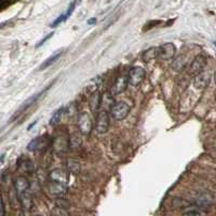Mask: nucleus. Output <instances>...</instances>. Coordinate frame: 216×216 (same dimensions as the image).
I'll return each instance as SVG.
<instances>
[{
    "mask_svg": "<svg viewBox=\"0 0 216 216\" xmlns=\"http://www.w3.org/2000/svg\"><path fill=\"white\" fill-rule=\"evenodd\" d=\"M110 117L115 121H121L128 117L130 112V106L126 102H117L110 107Z\"/></svg>",
    "mask_w": 216,
    "mask_h": 216,
    "instance_id": "1",
    "label": "nucleus"
},
{
    "mask_svg": "<svg viewBox=\"0 0 216 216\" xmlns=\"http://www.w3.org/2000/svg\"><path fill=\"white\" fill-rule=\"evenodd\" d=\"M78 130L81 134L89 135L93 130V122L86 112H80L78 115V121H77Z\"/></svg>",
    "mask_w": 216,
    "mask_h": 216,
    "instance_id": "2",
    "label": "nucleus"
},
{
    "mask_svg": "<svg viewBox=\"0 0 216 216\" xmlns=\"http://www.w3.org/2000/svg\"><path fill=\"white\" fill-rule=\"evenodd\" d=\"M109 129V116L106 110H101L97 112L95 120V131L98 134H104Z\"/></svg>",
    "mask_w": 216,
    "mask_h": 216,
    "instance_id": "3",
    "label": "nucleus"
},
{
    "mask_svg": "<svg viewBox=\"0 0 216 216\" xmlns=\"http://www.w3.org/2000/svg\"><path fill=\"white\" fill-rule=\"evenodd\" d=\"M146 71L143 67H133L129 72V83L133 86H137L138 84L142 83V81L144 80Z\"/></svg>",
    "mask_w": 216,
    "mask_h": 216,
    "instance_id": "4",
    "label": "nucleus"
},
{
    "mask_svg": "<svg viewBox=\"0 0 216 216\" xmlns=\"http://www.w3.org/2000/svg\"><path fill=\"white\" fill-rule=\"evenodd\" d=\"M175 54H176V47L171 42H167L159 48V58L162 60H173Z\"/></svg>",
    "mask_w": 216,
    "mask_h": 216,
    "instance_id": "5",
    "label": "nucleus"
},
{
    "mask_svg": "<svg viewBox=\"0 0 216 216\" xmlns=\"http://www.w3.org/2000/svg\"><path fill=\"white\" fill-rule=\"evenodd\" d=\"M129 77L126 76H120L116 79V81L114 82V84L112 86V90L110 93L112 95H119V94L123 93L126 90L129 86Z\"/></svg>",
    "mask_w": 216,
    "mask_h": 216,
    "instance_id": "6",
    "label": "nucleus"
},
{
    "mask_svg": "<svg viewBox=\"0 0 216 216\" xmlns=\"http://www.w3.org/2000/svg\"><path fill=\"white\" fill-rule=\"evenodd\" d=\"M211 82V75L207 71H201L197 74L193 78V86L199 90L205 89Z\"/></svg>",
    "mask_w": 216,
    "mask_h": 216,
    "instance_id": "7",
    "label": "nucleus"
},
{
    "mask_svg": "<svg viewBox=\"0 0 216 216\" xmlns=\"http://www.w3.org/2000/svg\"><path fill=\"white\" fill-rule=\"evenodd\" d=\"M205 65H207V60L203 56H197L195 60L191 62L190 66H189V72L191 75H197L199 72L203 71Z\"/></svg>",
    "mask_w": 216,
    "mask_h": 216,
    "instance_id": "8",
    "label": "nucleus"
},
{
    "mask_svg": "<svg viewBox=\"0 0 216 216\" xmlns=\"http://www.w3.org/2000/svg\"><path fill=\"white\" fill-rule=\"evenodd\" d=\"M14 188L17 195L29 191V181L25 176H19L14 181Z\"/></svg>",
    "mask_w": 216,
    "mask_h": 216,
    "instance_id": "9",
    "label": "nucleus"
},
{
    "mask_svg": "<svg viewBox=\"0 0 216 216\" xmlns=\"http://www.w3.org/2000/svg\"><path fill=\"white\" fill-rule=\"evenodd\" d=\"M50 192L55 197H63L66 192L65 184L60 183V181H51V185H50Z\"/></svg>",
    "mask_w": 216,
    "mask_h": 216,
    "instance_id": "10",
    "label": "nucleus"
},
{
    "mask_svg": "<svg viewBox=\"0 0 216 216\" xmlns=\"http://www.w3.org/2000/svg\"><path fill=\"white\" fill-rule=\"evenodd\" d=\"M102 78L101 77H96V78H94V79H92L91 81H89L88 83L86 84V86H84V94H93L94 92H96L97 91V89L101 86V84H102Z\"/></svg>",
    "mask_w": 216,
    "mask_h": 216,
    "instance_id": "11",
    "label": "nucleus"
},
{
    "mask_svg": "<svg viewBox=\"0 0 216 216\" xmlns=\"http://www.w3.org/2000/svg\"><path fill=\"white\" fill-rule=\"evenodd\" d=\"M212 201H213V197H212L211 193L203 192V193H200L197 197V199H196V205H198L199 207L203 209V207H209L212 203Z\"/></svg>",
    "mask_w": 216,
    "mask_h": 216,
    "instance_id": "12",
    "label": "nucleus"
},
{
    "mask_svg": "<svg viewBox=\"0 0 216 216\" xmlns=\"http://www.w3.org/2000/svg\"><path fill=\"white\" fill-rule=\"evenodd\" d=\"M101 104H102V95H101L100 92L96 91L93 94H91V97L89 100V105H90L91 112H97Z\"/></svg>",
    "mask_w": 216,
    "mask_h": 216,
    "instance_id": "13",
    "label": "nucleus"
},
{
    "mask_svg": "<svg viewBox=\"0 0 216 216\" xmlns=\"http://www.w3.org/2000/svg\"><path fill=\"white\" fill-rule=\"evenodd\" d=\"M40 94H41V93L35 94V95L30 96V97L28 98L27 101H25V102L23 103V105H22V106L20 107V109H19V110H16V112H15V114H14V116L12 117V120H13V119L15 118V117L19 116L20 114H22V112H25V110L27 109V108H29V107L31 106V105H33V104H35L36 101H37L38 98H39Z\"/></svg>",
    "mask_w": 216,
    "mask_h": 216,
    "instance_id": "14",
    "label": "nucleus"
},
{
    "mask_svg": "<svg viewBox=\"0 0 216 216\" xmlns=\"http://www.w3.org/2000/svg\"><path fill=\"white\" fill-rule=\"evenodd\" d=\"M17 196H19V200L22 207L24 210H27V211L30 210V207L33 205V200H31V196H30L29 191H26V192H23Z\"/></svg>",
    "mask_w": 216,
    "mask_h": 216,
    "instance_id": "15",
    "label": "nucleus"
},
{
    "mask_svg": "<svg viewBox=\"0 0 216 216\" xmlns=\"http://www.w3.org/2000/svg\"><path fill=\"white\" fill-rule=\"evenodd\" d=\"M68 143H69V148L70 149H77L79 148L82 144V140L80 135L78 133H72L69 136V140H68Z\"/></svg>",
    "mask_w": 216,
    "mask_h": 216,
    "instance_id": "16",
    "label": "nucleus"
},
{
    "mask_svg": "<svg viewBox=\"0 0 216 216\" xmlns=\"http://www.w3.org/2000/svg\"><path fill=\"white\" fill-rule=\"evenodd\" d=\"M64 107H60V108H58V109H56L55 112H53V115H52V117L50 118V121H49V124L50 126H56L58 122L60 121V118H62V116H63L64 114Z\"/></svg>",
    "mask_w": 216,
    "mask_h": 216,
    "instance_id": "17",
    "label": "nucleus"
},
{
    "mask_svg": "<svg viewBox=\"0 0 216 216\" xmlns=\"http://www.w3.org/2000/svg\"><path fill=\"white\" fill-rule=\"evenodd\" d=\"M156 57H159V48H150L147 51H145L144 54H143V58L146 62H149V60Z\"/></svg>",
    "mask_w": 216,
    "mask_h": 216,
    "instance_id": "18",
    "label": "nucleus"
},
{
    "mask_svg": "<svg viewBox=\"0 0 216 216\" xmlns=\"http://www.w3.org/2000/svg\"><path fill=\"white\" fill-rule=\"evenodd\" d=\"M60 54H62V52H57V53H55V54H53V55H51L50 57H48L46 60H43V63L41 64V65L39 66V69L40 70H43V69H46V68H48L49 66H51L52 64L55 62L56 60H57L58 57L60 56Z\"/></svg>",
    "mask_w": 216,
    "mask_h": 216,
    "instance_id": "19",
    "label": "nucleus"
},
{
    "mask_svg": "<svg viewBox=\"0 0 216 216\" xmlns=\"http://www.w3.org/2000/svg\"><path fill=\"white\" fill-rule=\"evenodd\" d=\"M51 179L54 181H60V183H63L65 184L66 181V175L64 174L63 171H60V170H54L53 172H51Z\"/></svg>",
    "mask_w": 216,
    "mask_h": 216,
    "instance_id": "20",
    "label": "nucleus"
},
{
    "mask_svg": "<svg viewBox=\"0 0 216 216\" xmlns=\"http://www.w3.org/2000/svg\"><path fill=\"white\" fill-rule=\"evenodd\" d=\"M187 63H188V60H187L186 56L181 55L174 60V63H173V68H174L175 70H181L186 66Z\"/></svg>",
    "mask_w": 216,
    "mask_h": 216,
    "instance_id": "21",
    "label": "nucleus"
},
{
    "mask_svg": "<svg viewBox=\"0 0 216 216\" xmlns=\"http://www.w3.org/2000/svg\"><path fill=\"white\" fill-rule=\"evenodd\" d=\"M67 167L68 171L72 174H78L80 172V163L77 160H72V159H69L67 161Z\"/></svg>",
    "mask_w": 216,
    "mask_h": 216,
    "instance_id": "22",
    "label": "nucleus"
},
{
    "mask_svg": "<svg viewBox=\"0 0 216 216\" xmlns=\"http://www.w3.org/2000/svg\"><path fill=\"white\" fill-rule=\"evenodd\" d=\"M201 207H199L198 205L196 207H186V210H184L183 211V214L186 216H192V215H200V214H202V211H201Z\"/></svg>",
    "mask_w": 216,
    "mask_h": 216,
    "instance_id": "23",
    "label": "nucleus"
},
{
    "mask_svg": "<svg viewBox=\"0 0 216 216\" xmlns=\"http://www.w3.org/2000/svg\"><path fill=\"white\" fill-rule=\"evenodd\" d=\"M39 137H37V138H35V140H33L31 142L28 144V146H27V149L29 151H33V150H35L36 148L38 147V144H39Z\"/></svg>",
    "mask_w": 216,
    "mask_h": 216,
    "instance_id": "24",
    "label": "nucleus"
},
{
    "mask_svg": "<svg viewBox=\"0 0 216 216\" xmlns=\"http://www.w3.org/2000/svg\"><path fill=\"white\" fill-rule=\"evenodd\" d=\"M65 21H66L65 14H62V15H60V16H58L57 19H56L55 21H54L53 23L51 24V26H50V27H56V26H57L58 24L63 23V22H65Z\"/></svg>",
    "mask_w": 216,
    "mask_h": 216,
    "instance_id": "25",
    "label": "nucleus"
},
{
    "mask_svg": "<svg viewBox=\"0 0 216 216\" xmlns=\"http://www.w3.org/2000/svg\"><path fill=\"white\" fill-rule=\"evenodd\" d=\"M75 7H76V1H74V2H71L70 3V5L68 7V10H67V12L65 13V16H66V20L68 19V17L70 16L72 14V12H74V10H75Z\"/></svg>",
    "mask_w": 216,
    "mask_h": 216,
    "instance_id": "26",
    "label": "nucleus"
},
{
    "mask_svg": "<svg viewBox=\"0 0 216 216\" xmlns=\"http://www.w3.org/2000/svg\"><path fill=\"white\" fill-rule=\"evenodd\" d=\"M53 35H54V34H53V33H51V34H48V36H47V37H44V38H43V39H42V40H41V41H40V42H39V44H38V47H40V46H42V44H43V43H44V42L47 41V40H49V39H50V38H51V37H52V36H53Z\"/></svg>",
    "mask_w": 216,
    "mask_h": 216,
    "instance_id": "27",
    "label": "nucleus"
},
{
    "mask_svg": "<svg viewBox=\"0 0 216 216\" xmlns=\"http://www.w3.org/2000/svg\"><path fill=\"white\" fill-rule=\"evenodd\" d=\"M5 215V203H3V200H1V212H0V216Z\"/></svg>",
    "mask_w": 216,
    "mask_h": 216,
    "instance_id": "28",
    "label": "nucleus"
},
{
    "mask_svg": "<svg viewBox=\"0 0 216 216\" xmlns=\"http://www.w3.org/2000/svg\"><path fill=\"white\" fill-rule=\"evenodd\" d=\"M95 22H96V19H95V17H93V19L89 20V21H88V24H89V25H92V24H94Z\"/></svg>",
    "mask_w": 216,
    "mask_h": 216,
    "instance_id": "29",
    "label": "nucleus"
},
{
    "mask_svg": "<svg viewBox=\"0 0 216 216\" xmlns=\"http://www.w3.org/2000/svg\"><path fill=\"white\" fill-rule=\"evenodd\" d=\"M36 123H37V120H36V121H34V122H33V123H31V124H30V126H28V131H29V130H31V128H33V126H35Z\"/></svg>",
    "mask_w": 216,
    "mask_h": 216,
    "instance_id": "30",
    "label": "nucleus"
},
{
    "mask_svg": "<svg viewBox=\"0 0 216 216\" xmlns=\"http://www.w3.org/2000/svg\"><path fill=\"white\" fill-rule=\"evenodd\" d=\"M215 83H216V72H215Z\"/></svg>",
    "mask_w": 216,
    "mask_h": 216,
    "instance_id": "31",
    "label": "nucleus"
},
{
    "mask_svg": "<svg viewBox=\"0 0 216 216\" xmlns=\"http://www.w3.org/2000/svg\"><path fill=\"white\" fill-rule=\"evenodd\" d=\"M215 100H216V94H215Z\"/></svg>",
    "mask_w": 216,
    "mask_h": 216,
    "instance_id": "32",
    "label": "nucleus"
}]
</instances>
